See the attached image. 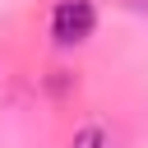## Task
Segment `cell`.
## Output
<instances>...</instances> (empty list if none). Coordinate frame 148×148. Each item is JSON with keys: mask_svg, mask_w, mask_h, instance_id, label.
Wrapping results in <instances>:
<instances>
[{"mask_svg": "<svg viewBox=\"0 0 148 148\" xmlns=\"http://www.w3.org/2000/svg\"><path fill=\"white\" fill-rule=\"evenodd\" d=\"M92 28H97V9H92V0H60L56 14H51V37H56L60 46H79V42H88Z\"/></svg>", "mask_w": 148, "mask_h": 148, "instance_id": "cell-1", "label": "cell"}, {"mask_svg": "<svg viewBox=\"0 0 148 148\" xmlns=\"http://www.w3.org/2000/svg\"><path fill=\"white\" fill-rule=\"evenodd\" d=\"M69 148H111V134L102 130V125H88V130H79L74 134V143Z\"/></svg>", "mask_w": 148, "mask_h": 148, "instance_id": "cell-2", "label": "cell"}]
</instances>
